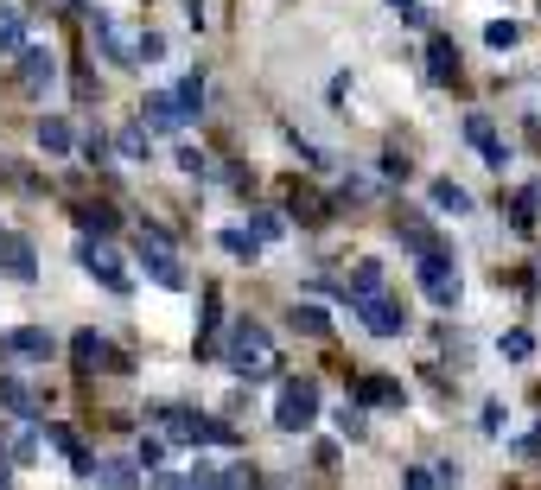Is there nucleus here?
<instances>
[{
	"instance_id": "nucleus-1",
	"label": "nucleus",
	"mask_w": 541,
	"mask_h": 490,
	"mask_svg": "<svg viewBox=\"0 0 541 490\" xmlns=\"http://www.w3.org/2000/svg\"><path fill=\"white\" fill-rule=\"evenodd\" d=\"M217 357L230 363V376H242V382H274L281 376V350H274L268 325H255V319H236L230 338L217 344Z\"/></svg>"
},
{
	"instance_id": "nucleus-2",
	"label": "nucleus",
	"mask_w": 541,
	"mask_h": 490,
	"mask_svg": "<svg viewBox=\"0 0 541 490\" xmlns=\"http://www.w3.org/2000/svg\"><path fill=\"white\" fill-rule=\"evenodd\" d=\"M153 427H160V440L172 446H236V427L230 420H211V414H191V408H153Z\"/></svg>"
},
{
	"instance_id": "nucleus-3",
	"label": "nucleus",
	"mask_w": 541,
	"mask_h": 490,
	"mask_svg": "<svg viewBox=\"0 0 541 490\" xmlns=\"http://www.w3.org/2000/svg\"><path fill=\"white\" fill-rule=\"evenodd\" d=\"M134 242H141V261H147V274L160 280V287L185 293V268H179V255H172V236L160 230V223H141V230H134Z\"/></svg>"
},
{
	"instance_id": "nucleus-4",
	"label": "nucleus",
	"mask_w": 541,
	"mask_h": 490,
	"mask_svg": "<svg viewBox=\"0 0 541 490\" xmlns=\"http://www.w3.org/2000/svg\"><path fill=\"white\" fill-rule=\"evenodd\" d=\"M319 420V382L300 376V382H281V401H274V427L281 433H306Z\"/></svg>"
},
{
	"instance_id": "nucleus-5",
	"label": "nucleus",
	"mask_w": 541,
	"mask_h": 490,
	"mask_svg": "<svg viewBox=\"0 0 541 490\" xmlns=\"http://www.w3.org/2000/svg\"><path fill=\"white\" fill-rule=\"evenodd\" d=\"M421 293H427L433 306H446V312L459 306V293H465V287H459V268H452L446 242H440V249H427V255H421Z\"/></svg>"
},
{
	"instance_id": "nucleus-6",
	"label": "nucleus",
	"mask_w": 541,
	"mask_h": 490,
	"mask_svg": "<svg viewBox=\"0 0 541 490\" xmlns=\"http://www.w3.org/2000/svg\"><path fill=\"white\" fill-rule=\"evenodd\" d=\"M357 312H363V331H370V338H401V331H408V306L389 300L382 287H376V293H363Z\"/></svg>"
},
{
	"instance_id": "nucleus-7",
	"label": "nucleus",
	"mask_w": 541,
	"mask_h": 490,
	"mask_svg": "<svg viewBox=\"0 0 541 490\" xmlns=\"http://www.w3.org/2000/svg\"><path fill=\"white\" fill-rule=\"evenodd\" d=\"M71 357H77V370H109V376H121V370H134V363H128V357H121V350H115L109 338H102V331H90V325H83V331H77V338H71Z\"/></svg>"
},
{
	"instance_id": "nucleus-8",
	"label": "nucleus",
	"mask_w": 541,
	"mask_h": 490,
	"mask_svg": "<svg viewBox=\"0 0 541 490\" xmlns=\"http://www.w3.org/2000/svg\"><path fill=\"white\" fill-rule=\"evenodd\" d=\"M77 261H83V274H96L109 293H128V274H121V255L109 249L102 236H83V249H77Z\"/></svg>"
},
{
	"instance_id": "nucleus-9",
	"label": "nucleus",
	"mask_w": 541,
	"mask_h": 490,
	"mask_svg": "<svg viewBox=\"0 0 541 490\" xmlns=\"http://www.w3.org/2000/svg\"><path fill=\"white\" fill-rule=\"evenodd\" d=\"M13 58H20V90H32V96L51 90V77H58V58H51L45 45H20Z\"/></svg>"
},
{
	"instance_id": "nucleus-10",
	"label": "nucleus",
	"mask_w": 541,
	"mask_h": 490,
	"mask_svg": "<svg viewBox=\"0 0 541 490\" xmlns=\"http://www.w3.org/2000/svg\"><path fill=\"white\" fill-rule=\"evenodd\" d=\"M141 121H147V128L153 134H185V109H179V96H172V90H160V96H147L141 102Z\"/></svg>"
},
{
	"instance_id": "nucleus-11",
	"label": "nucleus",
	"mask_w": 541,
	"mask_h": 490,
	"mask_svg": "<svg viewBox=\"0 0 541 490\" xmlns=\"http://www.w3.org/2000/svg\"><path fill=\"white\" fill-rule=\"evenodd\" d=\"M90 26H96V39H102V51H109V58H115V64H141V39H134V32H128V26H115V20H109V13H96V20H90Z\"/></svg>"
},
{
	"instance_id": "nucleus-12",
	"label": "nucleus",
	"mask_w": 541,
	"mask_h": 490,
	"mask_svg": "<svg viewBox=\"0 0 541 490\" xmlns=\"http://www.w3.org/2000/svg\"><path fill=\"white\" fill-rule=\"evenodd\" d=\"M0 357H26V363L51 357V331H45V325H20V331H7V338H0Z\"/></svg>"
},
{
	"instance_id": "nucleus-13",
	"label": "nucleus",
	"mask_w": 541,
	"mask_h": 490,
	"mask_svg": "<svg viewBox=\"0 0 541 490\" xmlns=\"http://www.w3.org/2000/svg\"><path fill=\"white\" fill-rule=\"evenodd\" d=\"M427 83H440V90H446V83H459V45H452L446 32H433V39H427Z\"/></svg>"
},
{
	"instance_id": "nucleus-14",
	"label": "nucleus",
	"mask_w": 541,
	"mask_h": 490,
	"mask_svg": "<svg viewBox=\"0 0 541 490\" xmlns=\"http://www.w3.org/2000/svg\"><path fill=\"white\" fill-rule=\"evenodd\" d=\"M0 268H7L13 280H39V255H32V242L0 230Z\"/></svg>"
},
{
	"instance_id": "nucleus-15",
	"label": "nucleus",
	"mask_w": 541,
	"mask_h": 490,
	"mask_svg": "<svg viewBox=\"0 0 541 490\" xmlns=\"http://www.w3.org/2000/svg\"><path fill=\"white\" fill-rule=\"evenodd\" d=\"M217 331H223V293L204 287V312H198V357H217Z\"/></svg>"
},
{
	"instance_id": "nucleus-16",
	"label": "nucleus",
	"mask_w": 541,
	"mask_h": 490,
	"mask_svg": "<svg viewBox=\"0 0 541 490\" xmlns=\"http://www.w3.org/2000/svg\"><path fill=\"white\" fill-rule=\"evenodd\" d=\"M90 484H109V490H134V484H147V471L134 465V459H96V465H90Z\"/></svg>"
},
{
	"instance_id": "nucleus-17",
	"label": "nucleus",
	"mask_w": 541,
	"mask_h": 490,
	"mask_svg": "<svg viewBox=\"0 0 541 490\" xmlns=\"http://www.w3.org/2000/svg\"><path fill=\"white\" fill-rule=\"evenodd\" d=\"M465 140L484 153V166H503L510 153H503V140H497V128H491V115H465Z\"/></svg>"
},
{
	"instance_id": "nucleus-18",
	"label": "nucleus",
	"mask_w": 541,
	"mask_h": 490,
	"mask_svg": "<svg viewBox=\"0 0 541 490\" xmlns=\"http://www.w3.org/2000/svg\"><path fill=\"white\" fill-rule=\"evenodd\" d=\"M357 408H401V382H389V376H357Z\"/></svg>"
},
{
	"instance_id": "nucleus-19",
	"label": "nucleus",
	"mask_w": 541,
	"mask_h": 490,
	"mask_svg": "<svg viewBox=\"0 0 541 490\" xmlns=\"http://www.w3.org/2000/svg\"><path fill=\"white\" fill-rule=\"evenodd\" d=\"M71 217H77L83 236H115V230H121V210H115V204H77Z\"/></svg>"
},
{
	"instance_id": "nucleus-20",
	"label": "nucleus",
	"mask_w": 541,
	"mask_h": 490,
	"mask_svg": "<svg viewBox=\"0 0 541 490\" xmlns=\"http://www.w3.org/2000/svg\"><path fill=\"white\" fill-rule=\"evenodd\" d=\"M109 147L121 153V160H153V128H147V121H128V128H121Z\"/></svg>"
},
{
	"instance_id": "nucleus-21",
	"label": "nucleus",
	"mask_w": 541,
	"mask_h": 490,
	"mask_svg": "<svg viewBox=\"0 0 541 490\" xmlns=\"http://www.w3.org/2000/svg\"><path fill=\"white\" fill-rule=\"evenodd\" d=\"M535 217H541V185H522L516 204H510V230L516 236H535Z\"/></svg>"
},
{
	"instance_id": "nucleus-22",
	"label": "nucleus",
	"mask_w": 541,
	"mask_h": 490,
	"mask_svg": "<svg viewBox=\"0 0 541 490\" xmlns=\"http://www.w3.org/2000/svg\"><path fill=\"white\" fill-rule=\"evenodd\" d=\"M395 236H401V249H414V255H427V249H440V236L427 230V217H395Z\"/></svg>"
},
{
	"instance_id": "nucleus-23",
	"label": "nucleus",
	"mask_w": 541,
	"mask_h": 490,
	"mask_svg": "<svg viewBox=\"0 0 541 490\" xmlns=\"http://www.w3.org/2000/svg\"><path fill=\"white\" fill-rule=\"evenodd\" d=\"M0 401L13 408V420H39V395H32L20 376H0Z\"/></svg>"
},
{
	"instance_id": "nucleus-24",
	"label": "nucleus",
	"mask_w": 541,
	"mask_h": 490,
	"mask_svg": "<svg viewBox=\"0 0 541 490\" xmlns=\"http://www.w3.org/2000/svg\"><path fill=\"white\" fill-rule=\"evenodd\" d=\"M39 147H45V153H58V160H64V153L77 147V128H71L64 115H45V121H39Z\"/></svg>"
},
{
	"instance_id": "nucleus-25",
	"label": "nucleus",
	"mask_w": 541,
	"mask_h": 490,
	"mask_svg": "<svg viewBox=\"0 0 541 490\" xmlns=\"http://www.w3.org/2000/svg\"><path fill=\"white\" fill-rule=\"evenodd\" d=\"M427 198H433V210H446V217H465V210H471V191L452 185V179H433Z\"/></svg>"
},
{
	"instance_id": "nucleus-26",
	"label": "nucleus",
	"mask_w": 541,
	"mask_h": 490,
	"mask_svg": "<svg viewBox=\"0 0 541 490\" xmlns=\"http://www.w3.org/2000/svg\"><path fill=\"white\" fill-rule=\"evenodd\" d=\"M287 210H293L300 223H325V217H331V204L319 198V191H306V185H293V191H287Z\"/></svg>"
},
{
	"instance_id": "nucleus-27",
	"label": "nucleus",
	"mask_w": 541,
	"mask_h": 490,
	"mask_svg": "<svg viewBox=\"0 0 541 490\" xmlns=\"http://www.w3.org/2000/svg\"><path fill=\"white\" fill-rule=\"evenodd\" d=\"M287 325L300 331V338H331V319H325V312L312 306V300H300V306H293V312H287Z\"/></svg>"
},
{
	"instance_id": "nucleus-28",
	"label": "nucleus",
	"mask_w": 541,
	"mask_h": 490,
	"mask_svg": "<svg viewBox=\"0 0 541 490\" xmlns=\"http://www.w3.org/2000/svg\"><path fill=\"white\" fill-rule=\"evenodd\" d=\"M26 45V7H0V58Z\"/></svg>"
},
{
	"instance_id": "nucleus-29",
	"label": "nucleus",
	"mask_w": 541,
	"mask_h": 490,
	"mask_svg": "<svg viewBox=\"0 0 541 490\" xmlns=\"http://www.w3.org/2000/svg\"><path fill=\"white\" fill-rule=\"evenodd\" d=\"M376 287H382V261H370V255H363L357 268L344 274V293H351V300H363V293H376Z\"/></svg>"
},
{
	"instance_id": "nucleus-30",
	"label": "nucleus",
	"mask_w": 541,
	"mask_h": 490,
	"mask_svg": "<svg viewBox=\"0 0 541 490\" xmlns=\"http://www.w3.org/2000/svg\"><path fill=\"white\" fill-rule=\"evenodd\" d=\"M223 255H236V261H261V236L255 230H223Z\"/></svg>"
},
{
	"instance_id": "nucleus-31",
	"label": "nucleus",
	"mask_w": 541,
	"mask_h": 490,
	"mask_svg": "<svg viewBox=\"0 0 541 490\" xmlns=\"http://www.w3.org/2000/svg\"><path fill=\"white\" fill-rule=\"evenodd\" d=\"M172 166H179V172H191V179H217L211 153H198V147H179V153H172Z\"/></svg>"
},
{
	"instance_id": "nucleus-32",
	"label": "nucleus",
	"mask_w": 541,
	"mask_h": 490,
	"mask_svg": "<svg viewBox=\"0 0 541 490\" xmlns=\"http://www.w3.org/2000/svg\"><path fill=\"white\" fill-rule=\"evenodd\" d=\"M249 230H255L261 242H281V236H287V217H281V210H249Z\"/></svg>"
},
{
	"instance_id": "nucleus-33",
	"label": "nucleus",
	"mask_w": 541,
	"mask_h": 490,
	"mask_svg": "<svg viewBox=\"0 0 541 490\" xmlns=\"http://www.w3.org/2000/svg\"><path fill=\"white\" fill-rule=\"evenodd\" d=\"M172 96H179V109H185L191 121L204 115V77H198V70H191V77H185V83H179V90H172Z\"/></svg>"
},
{
	"instance_id": "nucleus-34",
	"label": "nucleus",
	"mask_w": 541,
	"mask_h": 490,
	"mask_svg": "<svg viewBox=\"0 0 541 490\" xmlns=\"http://www.w3.org/2000/svg\"><path fill=\"white\" fill-rule=\"evenodd\" d=\"M77 147H83V160H90V166H102V160L115 153V147H109V134H102V128H90V134L77 140Z\"/></svg>"
},
{
	"instance_id": "nucleus-35",
	"label": "nucleus",
	"mask_w": 541,
	"mask_h": 490,
	"mask_svg": "<svg viewBox=\"0 0 541 490\" xmlns=\"http://www.w3.org/2000/svg\"><path fill=\"white\" fill-rule=\"evenodd\" d=\"M503 357H510V363H522V357H535V338H529V331H503Z\"/></svg>"
},
{
	"instance_id": "nucleus-36",
	"label": "nucleus",
	"mask_w": 541,
	"mask_h": 490,
	"mask_svg": "<svg viewBox=\"0 0 541 490\" xmlns=\"http://www.w3.org/2000/svg\"><path fill=\"white\" fill-rule=\"evenodd\" d=\"M516 39H522V32H516L510 20H491V26H484V45H491V51H510Z\"/></svg>"
},
{
	"instance_id": "nucleus-37",
	"label": "nucleus",
	"mask_w": 541,
	"mask_h": 490,
	"mask_svg": "<svg viewBox=\"0 0 541 490\" xmlns=\"http://www.w3.org/2000/svg\"><path fill=\"white\" fill-rule=\"evenodd\" d=\"M338 433H344V440H363V433H370V420H363V408H357V401L338 414Z\"/></svg>"
},
{
	"instance_id": "nucleus-38",
	"label": "nucleus",
	"mask_w": 541,
	"mask_h": 490,
	"mask_svg": "<svg viewBox=\"0 0 541 490\" xmlns=\"http://www.w3.org/2000/svg\"><path fill=\"white\" fill-rule=\"evenodd\" d=\"M408 153H401V147H389V153H382V179H401V185H408Z\"/></svg>"
},
{
	"instance_id": "nucleus-39",
	"label": "nucleus",
	"mask_w": 541,
	"mask_h": 490,
	"mask_svg": "<svg viewBox=\"0 0 541 490\" xmlns=\"http://www.w3.org/2000/svg\"><path fill=\"white\" fill-rule=\"evenodd\" d=\"M160 459H166V440H141V452H134V465H141V471H153Z\"/></svg>"
},
{
	"instance_id": "nucleus-40",
	"label": "nucleus",
	"mask_w": 541,
	"mask_h": 490,
	"mask_svg": "<svg viewBox=\"0 0 541 490\" xmlns=\"http://www.w3.org/2000/svg\"><path fill=\"white\" fill-rule=\"evenodd\" d=\"M478 433H503V401H484V414H478Z\"/></svg>"
},
{
	"instance_id": "nucleus-41",
	"label": "nucleus",
	"mask_w": 541,
	"mask_h": 490,
	"mask_svg": "<svg viewBox=\"0 0 541 490\" xmlns=\"http://www.w3.org/2000/svg\"><path fill=\"white\" fill-rule=\"evenodd\" d=\"M401 484H408V490H433V465H408V471H401Z\"/></svg>"
},
{
	"instance_id": "nucleus-42",
	"label": "nucleus",
	"mask_w": 541,
	"mask_h": 490,
	"mask_svg": "<svg viewBox=\"0 0 541 490\" xmlns=\"http://www.w3.org/2000/svg\"><path fill=\"white\" fill-rule=\"evenodd\" d=\"M389 7L401 13V26H427V7H414V0H389Z\"/></svg>"
},
{
	"instance_id": "nucleus-43",
	"label": "nucleus",
	"mask_w": 541,
	"mask_h": 490,
	"mask_svg": "<svg viewBox=\"0 0 541 490\" xmlns=\"http://www.w3.org/2000/svg\"><path fill=\"white\" fill-rule=\"evenodd\" d=\"M516 459H522V465H541V433H529V440H516Z\"/></svg>"
},
{
	"instance_id": "nucleus-44",
	"label": "nucleus",
	"mask_w": 541,
	"mask_h": 490,
	"mask_svg": "<svg viewBox=\"0 0 541 490\" xmlns=\"http://www.w3.org/2000/svg\"><path fill=\"white\" fill-rule=\"evenodd\" d=\"M160 51H166V39H160V32H141V58L153 64V58H160Z\"/></svg>"
},
{
	"instance_id": "nucleus-45",
	"label": "nucleus",
	"mask_w": 541,
	"mask_h": 490,
	"mask_svg": "<svg viewBox=\"0 0 541 490\" xmlns=\"http://www.w3.org/2000/svg\"><path fill=\"white\" fill-rule=\"evenodd\" d=\"M13 478V459H7V452H0V484H7Z\"/></svg>"
}]
</instances>
